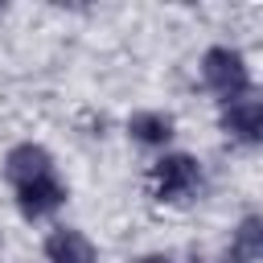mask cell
<instances>
[{
	"label": "cell",
	"mask_w": 263,
	"mask_h": 263,
	"mask_svg": "<svg viewBox=\"0 0 263 263\" xmlns=\"http://www.w3.org/2000/svg\"><path fill=\"white\" fill-rule=\"evenodd\" d=\"M197 189H201V164H197V156H189V152H168V156H160V160L152 164V193H156L160 201L181 205V201H189Z\"/></svg>",
	"instance_id": "cell-1"
},
{
	"label": "cell",
	"mask_w": 263,
	"mask_h": 263,
	"mask_svg": "<svg viewBox=\"0 0 263 263\" xmlns=\"http://www.w3.org/2000/svg\"><path fill=\"white\" fill-rule=\"evenodd\" d=\"M201 78H205L210 90L234 99V95L247 90V62H242L238 49H230V45H214V49H205V58H201Z\"/></svg>",
	"instance_id": "cell-2"
},
{
	"label": "cell",
	"mask_w": 263,
	"mask_h": 263,
	"mask_svg": "<svg viewBox=\"0 0 263 263\" xmlns=\"http://www.w3.org/2000/svg\"><path fill=\"white\" fill-rule=\"evenodd\" d=\"M222 127H226V136L247 140V144L263 140V90H242V95L226 99Z\"/></svg>",
	"instance_id": "cell-3"
},
{
	"label": "cell",
	"mask_w": 263,
	"mask_h": 263,
	"mask_svg": "<svg viewBox=\"0 0 263 263\" xmlns=\"http://www.w3.org/2000/svg\"><path fill=\"white\" fill-rule=\"evenodd\" d=\"M62 201H66V185H62L53 173H49V177H37V181H29V185L16 189V210H21L29 222L53 214Z\"/></svg>",
	"instance_id": "cell-4"
},
{
	"label": "cell",
	"mask_w": 263,
	"mask_h": 263,
	"mask_svg": "<svg viewBox=\"0 0 263 263\" xmlns=\"http://www.w3.org/2000/svg\"><path fill=\"white\" fill-rule=\"evenodd\" d=\"M49 168H53V160H49V152L41 148V144H16L8 156H4V177L21 189V185H29V181H37V177H49Z\"/></svg>",
	"instance_id": "cell-5"
},
{
	"label": "cell",
	"mask_w": 263,
	"mask_h": 263,
	"mask_svg": "<svg viewBox=\"0 0 263 263\" xmlns=\"http://www.w3.org/2000/svg\"><path fill=\"white\" fill-rule=\"evenodd\" d=\"M45 259L49 263H95V242L74 230V226H62L45 238Z\"/></svg>",
	"instance_id": "cell-6"
},
{
	"label": "cell",
	"mask_w": 263,
	"mask_h": 263,
	"mask_svg": "<svg viewBox=\"0 0 263 263\" xmlns=\"http://www.w3.org/2000/svg\"><path fill=\"white\" fill-rule=\"evenodd\" d=\"M127 132H132V140H140L148 148H164L173 140V119L160 115V111H136L127 119Z\"/></svg>",
	"instance_id": "cell-7"
},
{
	"label": "cell",
	"mask_w": 263,
	"mask_h": 263,
	"mask_svg": "<svg viewBox=\"0 0 263 263\" xmlns=\"http://www.w3.org/2000/svg\"><path fill=\"white\" fill-rule=\"evenodd\" d=\"M234 251L242 259H263V214H251L234 230Z\"/></svg>",
	"instance_id": "cell-8"
},
{
	"label": "cell",
	"mask_w": 263,
	"mask_h": 263,
	"mask_svg": "<svg viewBox=\"0 0 263 263\" xmlns=\"http://www.w3.org/2000/svg\"><path fill=\"white\" fill-rule=\"evenodd\" d=\"M140 263H168L164 255H148V259H140Z\"/></svg>",
	"instance_id": "cell-9"
},
{
	"label": "cell",
	"mask_w": 263,
	"mask_h": 263,
	"mask_svg": "<svg viewBox=\"0 0 263 263\" xmlns=\"http://www.w3.org/2000/svg\"><path fill=\"white\" fill-rule=\"evenodd\" d=\"M222 263H238V259H222Z\"/></svg>",
	"instance_id": "cell-10"
}]
</instances>
